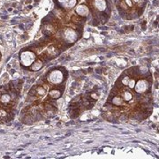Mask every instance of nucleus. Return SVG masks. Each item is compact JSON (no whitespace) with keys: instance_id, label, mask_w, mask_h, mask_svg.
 <instances>
[{"instance_id":"12","label":"nucleus","mask_w":159,"mask_h":159,"mask_svg":"<svg viewBox=\"0 0 159 159\" xmlns=\"http://www.w3.org/2000/svg\"><path fill=\"white\" fill-rule=\"evenodd\" d=\"M61 96V93L57 90H52L50 92V97L51 98H54V99H57L58 97Z\"/></svg>"},{"instance_id":"3","label":"nucleus","mask_w":159,"mask_h":159,"mask_svg":"<svg viewBox=\"0 0 159 159\" xmlns=\"http://www.w3.org/2000/svg\"><path fill=\"white\" fill-rule=\"evenodd\" d=\"M65 40L68 43H74L77 40V34L75 33V31L71 29H67L65 31L64 34Z\"/></svg>"},{"instance_id":"5","label":"nucleus","mask_w":159,"mask_h":159,"mask_svg":"<svg viewBox=\"0 0 159 159\" xmlns=\"http://www.w3.org/2000/svg\"><path fill=\"white\" fill-rule=\"evenodd\" d=\"M122 83H123L124 85L129 87L130 89H134L136 82H135V80H134L130 79L129 77H124V78L122 79Z\"/></svg>"},{"instance_id":"10","label":"nucleus","mask_w":159,"mask_h":159,"mask_svg":"<svg viewBox=\"0 0 159 159\" xmlns=\"http://www.w3.org/2000/svg\"><path fill=\"white\" fill-rule=\"evenodd\" d=\"M122 97H123V100H125V101H130L133 98V95L129 91H124L122 93Z\"/></svg>"},{"instance_id":"1","label":"nucleus","mask_w":159,"mask_h":159,"mask_svg":"<svg viewBox=\"0 0 159 159\" xmlns=\"http://www.w3.org/2000/svg\"><path fill=\"white\" fill-rule=\"evenodd\" d=\"M35 61V55L31 51H23L20 54V62L25 66H29Z\"/></svg>"},{"instance_id":"7","label":"nucleus","mask_w":159,"mask_h":159,"mask_svg":"<svg viewBox=\"0 0 159 159\" xmlns=\"http://www.w3.org/2000/svg\"><path fill=\"white\" fill-rule=\"evenodd\" d=\"M76 12H77L79 15H81V16H86V15H88V13H89V9H88V7H87L86 6L81 5V6H80L77 7V9H76Z\"/></svg>"},{"instance_id":"6","label":"nucleus","mask_w":159,"mask_h":159,"mask_svg":"<svg viewBox=\"0 0 159 159\" xmlns=\"http://www.w3.org/2000/svg\"><path fill=\"white\" fill-rule=\"evenodd\" d=\"M58 1L64 7L66 8H72L76 5V0H58Z\"/></svg>"},{"instance_id":"2","label":"nucleus","mask_w":159,"mask_h":159,"mask_svg":"<svg viewBox=\"0 0 159 159\" xmlns=\"http://www.w3.org/2000/svg\"><path fill=\"white\" fill-rule=\"evenodd\" d=\"M63 74L58 70L52 71L48 75V80L52 84H59L63 81Z\"/></svg>"},{"instance_id":"9","label":"nucleus","mask_w":159,"mask_h":159,"mask_svg":"<svg viewBox=\"0 0 159 159\" xmlns=\"http://www.w3.org/2000/svg\"><path fill=\"white\" fill-rule=\"evenodd\" d=\"M10 101H11V97L9 95H7V94H4V95H2L0 97V102L4 103V104L8 103Z\"/></svg>"},{"instance_id":"4","label":"nucleus","mask_w":159,"mask_h":159,"mask_svg":"<svg viewBox=\"0 0 159 159\" xmlns=\"http://www.w3.org/2000/svg\"><path fill=\"white\" fill-rule=\"evenodd\" d=\"M148 82L144 80H140L139 81H137V83H135V86H134V89L136 91L137 93H143L145 91L148 89Z\"/></svg>"},{"instance_id":"11","label":"nucleus","mask_w":159,"mask_h":159,"mask_svg":"<svg viewBox=\"0 0 159 159\" xmlns=\"http://www.w3.org/2000/svg\"><path fill=\"white\" fill-rule=\"evenodd\" d=\"M33 66H32V70L33 71H38L40 69L42 68V66H43V63L41 62L40 60H37L36 62H34V64H32Z\"/></svg>"},{"instance_id":"14","label":"nucleus","mask_w":159,"mask_h":159,"mask_svg":"<svg viewBox=\"0 0 159 159\" xmlns=\"http://www.w3.org/2000/svg\"><path fill=\"white\" fill-rule=\"evenodd\" d=\"M6 116H7V112H6L5 110L1 109V110H0V117H1V118H5Z\"/></svg>"},{"instance_id":"8","label":"nucleus","mask_w":159,"mask_h":159,"mask_svg":"<svg viewBox=\"0 0 159 159\" xmlns=\"http://www.w3.org/2000/svg\"><path fill=\"white\" fill-rule=\"evenodd\" d=\"M95 6L99 11H103L106 8L105 0H95Z\"/></svg>"},{"instance_id":"15","label":"nucleus","mask_w":159,"mask_h":159,"mask_svg":"<svg viewBox=\"0 0 159 159\" xmlns=\"http://www.w3.org/2000/svg\"><path fill=\"white\" fill-rule=\"evenodd\" d=\"M37 92H38V94H40V95H44L45 94V90L43 89H42V88H39Z\"/></svg>"},{"instance_id":"13","label":"nucleus","mask_w":159,"mask_h":159,"mask_svg":"<svg viewBox=\"0 0 159 159\" xmlns=\"http://www.w3.org/2000/svg\"><path fill=\"white\" fill-rule=\"evenodd\" d=\"M122 102H123V99H122V98H120V97H116V98H114L113 103L115 105H120V104H122Z\"/></svg>"}]
</instances>
